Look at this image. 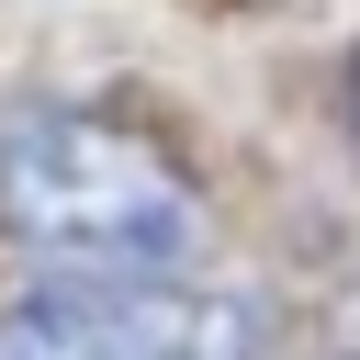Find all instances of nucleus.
I'll use <instances>...</instances> for the list:
<instances>
[{
    "mask_svg": "<svg viewBox=\"0 0 360 360\" xmlns=\"http://www.w3.org/2000/svg\"><path fill=\"white\" fill-rule=\"evenodd\" d=\"M0 236L56 270H180L202 248V191L135 112L22 90L0 101Z\"/></svg>",
    "mask_w": 360,
    "mask_h": 360,
    "instance_id": "f257e3e1",
    "label": "nucleus"
},
{
    "mask_svg": "<svg viewBox=\"0 0 360 360\" xmlns=\"http://www.w3.org/2000/svg\"><path fill=\"white\" fill-rule=\"evenodd\" d=\"M0 360H259V315L180 270H56L0 304Z\"/></svg>",
    "mask_w": 360,
    "mask_h": 360,
    "instance_id": "f03ea898",
    "label": "nucleus"
},
{
    "mask_svg": "<svg viewBox=\"0 0 360 360\" xmlns=\"http://www.w3.org/2000/svg\"><path fill=\"white\" fill-rule=\"evenodd\" d=\"M214 11H292V0H214Z\"/></svg>",
    "mask_w": 360,
    "mask_h": 360,
    "instance_id": "7ed1b4c3",
    "label": "nucleus"
},
{
    "mask_svg": "<svg viewBox=\"0 0 360 360\" xmlns=\"http://www.w3.org/2000/svg\"><path fill=\"white\" fill-rule=\"evenodd\" d=\"M338 360H360V338H349V349H338Z\"/></svg>",
    "mask_w": 360,
    "mask_h": 360,
    "instance_id": "20e7f679",
    "label": "nucleus"
}]
</instances>
